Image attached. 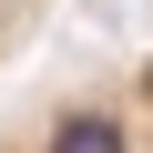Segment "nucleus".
Instances as JSON below:
<instances>
[{
    "label": "nucleus",
    "instance_id": "f257e3e1",
    "mask_svg": "<svg viewBox=\"0 0 153 153\" xmlns=\"http://www.w3.org/2000/svg\"><path fill=\"white\" fill-rule=\"evenodd\" d=\"M0 153H153V51L92 61L0 123Z\"/></svg>",
    "mask_w": 153,
    "mask_h": 153
},
{
    "label": "nucleus",
    "instance_id": "f03ea898",
    "mask_svg": "<svg viewBox=\"0 0 153 153\" xmlns=\"http://www.w3.org/2000/svg\"><path fill=\"white\" fill-rule=\"evenodd\" d=\"M41 10H51V0H0V61H10V51L41 31Z\"/></svg>",
    "mask_w": 153,
    "mask_h": 153
}]
</instances>
